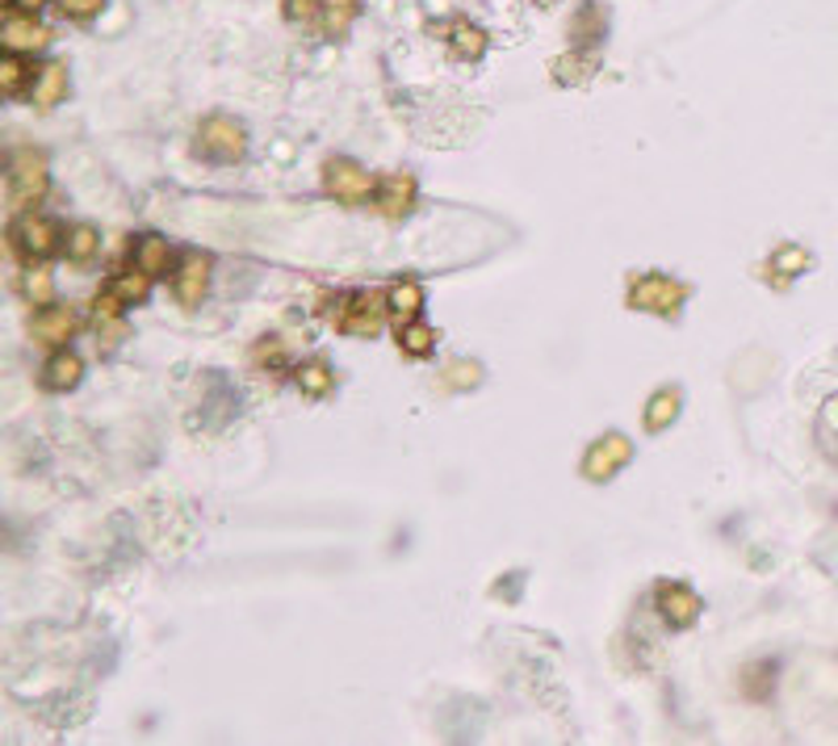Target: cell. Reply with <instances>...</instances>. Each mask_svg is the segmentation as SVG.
<instances>
[{
  "mask_svg": "<svg viewBox=\"0 0 838 746\" xmlns=\"http://www.w3.org/2000/svg\"><path fill=\"white\" fill-rule=\"evenodd\" d=\"M51 185V168H47V155L39 147H18L9 155V211H30L34 202H42V193Z\"/></svg>",
  "mask_w": 838,
  "mask_h": 746,
  "instance_id": "obj_1",
  "label": "cell"
},
{
  "mask_svg": "<svg viewBox=\"0 0 838 746\" xmlns=\"http://www.w3.org/2000/svg\"><path fill=\"white\" fill-rule=\"evenodd\" d=\"M687 303V286L675 282L667 273H642L628 282V307L633 310H650V315H679V307Z\"/></svg>",
  "mask_w": 838,
  "mask_h": 746,
  "instance_id": "obj_2",
  "label": "cell"
},
{
  "mask_svg": "<svg viewBox=\"0 0 838 746\" xmlns=\"http://www.w3.org/2000/svg\"><path fill=\"white\" fill-rule=\"evenodd\" d=\"M244 152H248L244 122H235L227 114H209L197 126V155H206L214 164H235V160H244Z\"/></svg>",
  "mask_w": 838,
  "mask_h": 746,
  "instance_id": "obj_3",
  "label": "cell"
},
{
  "mask_svg": "<svg viewBox=\"0 0 838 746\" xmlns=\"http://www.w3.org/2000/svg\"><path fill=\"white\" fill-rule=\"evenodd\" d=\"M324 190L336 197V202H344V206H361V202H369L374 193H378V181L365 173L357 160H327L324 164Z\"/></svg>",
  "mask_w": 838,
  "mask_h": 746,
  "instance_id": "obj_4",
  "label": "cell"
},
{
  "mask_svg": "<svg viewBox=\"0 0 838 746\" xmlns=\"http://www.w3.org/2000/svg\"><path fill=\"white\" fill-rule=\"evenodd\" d=\"M386 315H390L386 294H352V298H344L340 315H336V327H340L344 336L369 340V336H378L381 331Z\"/></svg>",
  "mask_w": 838,
  "mask_h": 746,
  "instance_id": "obj_5",
  "label": "cell"
},
{
  "mask_svg": "<svg viewBox=\"0 0 838 746\" xmlns=\"http://www.w3.org/2000/svg\"><path fill=\"white\" fill-rule=\"evenodd\" d=\"M628 461H633V440H628L625 432H604V437L583 453V479L609 482L625 470Z\"/></svg>",
  "mask_w": 838,
  "mask_h": 746,
  "instance_id": "obj_6",
  "label": "cell"
},
{
  "mask_svg": "<svg viewBox=\"0 0 838 746\" xmlns=\"http://www.w3.org/2000/svg\"><path fill=\"white\" fill-rule=\"evenodd\" d=\"M13 248L25 260H47V256L63 252V231H59V223L42 218V214H21L13 223Z\"/></svg>",
  "mask_w": 838,
  "mask_h": 746,
  "instance_id": "obj_7",
  "label": "cell"
},
{
  "mask_svg": "<svg viewBox=\"0 0 838 746\" xmlns=\"http://www.w3.org/2000/svg\"><path fill=\"white\" fill-rule=\"evenodd\" d=\"M428 34H432V39H440V42H449V55L461 59V63H478V59L487 55V47H491L487 30H482V25H474L470 18L432 21V25H428Z\"/></svg>",
  "mask_w": 838,
  "mask_h": 746,
  "instance_id": "obj_8",
  "label": "cell"
},
{
  "mask_svg": "<svg viewBox=\"0 0 838 746\" xmlns=\"http://www.w3.org/2000/svg\"><path fill=\"white\" fill-rule=\"evenodd\" d=\"M654 609L667 621V630H692L701 613H705V600L692 592L687 583H658L654 587Z\"/></svg>",
  "mask_w": 838,
  "mask_h": 746,
  "instance_id": "obj_9",
  "label": "cell"
},
{
  "mask_svg": "<svg viewBox=\"0 0 838 746\" xmlns=\"http://www.w3.org/2000/svg\"><path fill=\"white\" fill-rule=\"evenodd\" d=\"M600 47H571L566 55L550 59V76L553 84H562V89H583V84H591V80L600 76Z\"/></svg>",
  "mask_w": 838,
  "mask_h": 746,
  "instance_id": "obj_10",
  "label": "cell"
},
{
  "mask_svg": "<svg viewBox=\"0 0 838 746\" xmlns=\"http://www.w3.org/2000/svg\"><path fill=\"white\" fill-rule=\"evenodd\" d=\"M47 39H51V34L34 21V13H9V18L0 21V42H4V51H13V55H34V51L47 47Z\"/></svg>",
  "mask_w": 838,
  "mask_h": 746,
  "instance_id": "obj_11",
  "label": "cell"
},
{
  "mask_svg": "<svg viewBox=\"0 0 838 746\" xmlns=\"http://www.w3.org/2000/svg\"><path fill=\"white\" fill-rule=\"evenodd\" d=\"M374 206H378L386 218H407L411 206H416V176H411V173H386L378 181Z\"/></svg>",
  "mask_w": 838,
  "mask_h": 746,
  "instance_id": "obj_12",
  "label": "cell"
},
{
  "mask_svg": "<svg viewBox=\"0 0 838 746\" xmlns=\"http://www.w3.org/2000/svg\"><path fill=\"white\" fill-rule=\"evenodd\" d=\"M30 331H34V340H39V345L68 348L72 331H76V310H72V307H55V303H51V307H39V315H34Z\"/></svg>",
  "mask_w": 838,
  "mask_h": 746,
  "instance_id": "obj_13",
  "label": "cell"
},
{
  "mask_svg": "<svg viewBox=\"0 0 838 746\" xmlns=\"http://www.w3.org/2000/svg\"><path fill=\"white\" fill-rule=\"evenodd\" d=\"M206 289H209V256L190 252L181 260V268H176V298H181V307H197L206 298Z\"/></svg>",
  "mask_w": 838,
  "mask_h": 746,
  "instance_id": "obj_14",
  "label": "cell"
},
{
  "mask_svg": "<svg viewBox=\"0 0 838 746\" xmlns=\"http://www.w3.org/2000/svg\"><path fill=\"white\" fill-rule=\"evenodd\" d=\"M814 268V256L800 248V244H784V248L771 252V260H767V282L771 286H788V282H797L800 273H809Z\"/></svg>",
  "mask_w": 838,
  "mask_h": 746,
  "instance_id": "obj_15",
  "label": "cell"
},
{
  "mask_svg": "<svg viewBox=\"0 0 838 746\" xmlns=\"http://www.w3.org/2000/svg\"><path fill=\"white\" fill-rule=\"evenodd\" d=\"M679 411H684V390L679 386L654 390L646 402V432H667L671 423L679 420Z\"/></svg>",
  "mask_w": 838,
  "mask_h": 746,
  "instance_id": "obj_16",
  "label": "cell"
},
{
  "mask_svg": "<svg viewBox=\"0 0 838 746\" xmlns=\"http://www.w3.org/2000/svg\"><path fill=\"white\" fill-rule=\"evenodd\" d=\"M63 96H68V68L63 63H42L34 84H30V101L39 110H55Z\"/></svg>",
  "mask_w": 838,
  "mask_h": 746,
  "instance_id": "obj_17",
  "label": "cell"
},
{
  "mask_svg": "<svg viewBox=\"0 0 838 746\" xmlns=\"http://www.w3.org/2000/svg\"><path fill=\"white\" fill-rule=\"evenodd\" d=\"M80 378H84V361H80L72 348H59L51 361L42 365V386L47 390H72V386H80Z\"/></svg>",
  "mask_w": 838,
  "mask_h": 746,
  "instance_id": "obj_18",
  "label": "cell"
},
{
  "mask_svg": "<svg viewBox=\"0 0 838 746\" xmlns=\"http://www.w3.org/2000/svg\"><path fill=\"white\" fill-rule=\"evenodd\" d=\"M604 30H609V13H604V4L583 0V9L571 18L574 47H600V42H604Z\"/></svg>",
  "mask_w": 838,
  "mask_h": 746,
  "instance_id": "obj_19",
  "label": "cell"
},
{
  "mask_svg": "<svg viewBox=\"0 0 838 746\" xmlns=\"http://www.w3.org/2000/svg\"><path fill=\"white\" fill-rule=\"evenodd\" d=\"M386 303H390V319L395 324H411V319H419V310H423V286L419 282H395V286L386 289Z\"/></svg>",
  "mask_w": 838,
  "mask_h": 746,
  "instance_id": "obj_20",
  "label": "cell"
},
{
  "mask_svg": "<svg viewBox=\"0 0 838 746\" xmlns=\"http://www.w3.org/2000/svg\"><path fill=\"white\" fill-rule=\"evenodd\" d=\"M134 265L143 268V273H152V277H164L172 265V248L164 235H143L139 244H134Z\"/></svg>",
  "mask_w": 838,
  "mask_h": 746,
  "instance_id": "obj_21",
  "label": "cell"
},
{
  "mask_svg": "<svg viewBox=\"0 0 838 746\" xmlns=\"http://www.w3.org/2000/svg\"><path fill=\"white\" fill-rule=\"evenodd\" d=\"M294 382H298V390H303L306 399H327L336 390V374H331L327 361H306L294 369Z\"/></svg>",
  "mask_w": 838,
  "mask_h": 746,
  "instance_id": "obj_22",
  "label": "cell"
},
{
  "mask_svg": "<svg viewBox=\"0 0 838 746\" xmlns=\"http://www.w3.org/2000/svg\"><path fill=\"white\" fill-rule=\"evenodd\" d=\"M21 294H25V303H34V307H51V303H55V277H51V268L30 260V268L21 273Z\"/></svg>",
  "mask_w": 838,
  "mask_h": 746,
  "instance_id": "obj_23",
  "label": "cell"
},
{
  "mask_svg": "<svg viewBox=\"0 0 838 746\" xmlns=\"http://www.w3.org/2000/svg\"><path fill=\"white\" fill-rule=\"evenodd\" d=\"M105 289H114L126 307H139V303H147V294H152V273H143V268L134 265L126 268V273H117Z\"/></svg>",
  "mask_w": 838,
  "mask_h": 746,
  "instance_id": "obj_24",
  "label": "cell"
},
{
  "mask_svg": "<svg viewBox=\"0 0 838 746\" xmlns=\"http://www.w3.org/2000/svg\"><path fill=\"white\" fill-rule=\"evenodd\" d=\"M399 348L407 352V357H416V361L432 357V348H437V327L419 324V319L402 324L399 327Z\"/></svg>",
  "mask_w": 838,
  "mask_h": 746,
  "instance_id": "obj_25",
  "label": "cell"
},
{
  "mask_svg": "<svg viewBox=\"0 0 838 746\" xmlns=\"http://www.w3.org/2000/svg\"><path fill=\"white\" fill-rule=\"evenodd\" d=\"M34 76H39V72H34L21 55H13V51L0 59V89H4L9 96H18L25 84H34Z\"/></svg>",
  "mask_w": 838,
  "mask_h": 746,
  "instance_id": "obj_26",
  "label": "cell"
},
{
  "mask_svg": "<svg viewBox=\"0 0 838 746\" xmlns=\"http://www.w3.org/2000/svg\"><path fill=\"white\" fill-rule=\"evenodd\" d=\"M357 13H361V0H324V30L331 39H340Z\"/></svg>",
  "mask_w": 838,
  "mask_h": 746,
  "instance_id": "obj_27",
  "label": "cell"
},
{
  "mask_svg": "<svg viewBox=\"0 0 838 746\" xmlns=\"http://www.w3.org/2000/svg\"><path fill=\"white\" fill-rule=\"evenodd\" d=\"M63 252H68V260L89 265L96 252H101V235H96V227H72V231H68V244H63Z\"/></svg>",
  "mask_w": 838,
  "mask_h": 746,
  "instance_id": "obj_28",
  "label": "cell"
},
{
  "mask_svg": "<svg viewBox=\"0 0 838 746\" xmlns=\"http://www.w3.org/2000/svg\"><path fill=\"white\" fill-rule=\"evenodd\" d=\"M440 382L449 386V390H474L478 382H482V365L478 361H449L444 365V374H440Z\"/></svg>",
  "mask_w": 838,
  "mask_h": 746,
  "instance_id": "obj_29",
  "label": "cell"
},
{
  "mask_svg": "<svg viewBox=\"0 0 838 746\" xmlns=\"http://www.w3.org/2000/svg\"><path fill=\"white\" fill-rule=\"evenodd\" d=\"M59 9H63V18L68 21H93V18H101L105 0H59Z\"/></svg>",
  "mask_w": 838,
  "mask_h": 746,
  "instance_id": "obj_30",
  "label": "cell"
},
{
  "mask_svg": "<svg viewBox=\"0 0 838 746\" xmlns=\"http://www.w3.org/2000/svg\"><path fill=\"white\" fill-rule=\"evenodd\" d=\"M289 21H315L324 18V0H282Z\"/></svg>",
  "mask_w": 838,
  "mask_h": 746,
  "instance_id": "obj_31",
  "label": "cell"
},
{
  "mask_svg": "<svg viewBox=\"0 0 838 746\" xmlns=\"http://www.w3.org/2000/svg\"><path fill=\"white\" fill-rule=\"evenodd\" d=\"M9 4H18V9H25V13H34V9H42L47 0H9Z\"/></svg>",
  "mask_w": 838,
  "mask_h": 746,
  "instance_id": "obj_32",
  "label": "cell"
},
{
  "mask_svg": "<svg viewBox=\"0 0 838 746\" xmlns=\"http://www.w3.org/2000/svg\"><path fill=\"white\" fill-rule=\"evenodd\" d=\"M524 4H533V9H553V4H562V0H524Z\"/></svg>",
  "mask_w": 838,
  "mask_h": 746,
  "instance_id": "obj_33",
  "label": "cell"
}]
</instances>
